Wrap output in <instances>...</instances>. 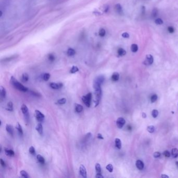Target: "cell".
<instances>
[{
  "label": "cell",
  "mask_w": 178,
  "mask_h": 178,
  "mask_svg": "<svg viewBox=\"0 0 178 178\" xmlns=\"http://www.w3.org/2000/svg\"><path fill=\"white\" fill-rule=\"evenodd\" d=\"M76 52L75 50H74L72 48H70L67 50V54L69 56H73L75 54Z\"/></svg>",
  "instance_id": "cell-22"
},
{
  "label": "cell",
  "mask_w": 178,
  "mask_h": 178,
  "mask_svg": "<svg viewBox=\"0 0 178 178\" xmlns=\"http://www.w3.org/2000/svg\"><path fill=\"white\" fill-rule=\"evenodd\" d=\"M0 163H1V166L3 167H5V166H6V164H5V161L3 160L2 159H0Z\"/></svg>",
  "instance_id": "cell-46"
},
{
  "label": "cell",
  "mask_w": 178,
  "mask_h": 178,
  "mask_svg": "<svg viewBox=\"0 0 178 178\" xmlns=\"http://www.w3.org/2000/svg\"><path fill=\"white\" fill-rule=\"evenodd\" d=\"M172 156L173 158L178 157V150L177 148H173L172 150Z\"/></svg>",
  "instance_id": "cell-25"
},
{
  "label": "cell",
  "mask_w": 178,
  "mask_h": 178,
  "mask_svg": "<svg viewBox=\"0 0 178 178\" xmlns=\"http://www.w3.org/2000/svg\"><path fill=\"white\" fill-rule=\"evenodd\" d=\"M97 138L99 140H103V136L102 134H100V133H99V134H98Z\"/></svg>",
  "instance_id": "cell-49"
},
{
  "label": "cell",
  "mask_w": 178,
  "mask_h": 178,
  "mask_svg": "<svg viewBox=\"0 0 178 178\" xmlns=\"http://www.w3.org/2000/svg\"><path fill=\"white\" fill-rule=\"evenodd\" d=\"M96 178H103V175L101 174V173H97V174L96 175Z\"/></svg>",
  "instance_id": "cell-48"
},
{
  "label": "cell",
  "mask_w": 178,
  "mask_h": 178,
  "mask_svg": "<svg viewBox=\"0 0 178 178\" xmlns=\"http://www.w3.org/2000/svg\"><path fill=\"white\" fill-rule=\"evenodd\" d=\"M119 78L120 75L117 72H114L111 76V79L114 82H117V81L118 80H119Z\"/></svg>",
  "instance_id": "cell-16"
},
{
  "label": "cell",
  "mask_w": 178,
  "mask_h": 178,
  "mask_svg": "<svg viewBox=\"0 0 178 178\" xmlns=\"http://www.w3.org/2000/svg\"><path fill=\"white\" fill-rule=\"evenodd\" d=\"M136 166L137 169L139 170H142L144 168V164L143 161L140 160H138L136 163Z\"/></svg>",
  "instance_id": "cell-14"
},
{
  "label": "cell",
  "mask_w": 178,
  "mask_h": 178,
  "mask_svg": "<svg viewBox=\"0 0 178 178\" xmlns=\"http://www.w3.org/2000/svg\"><path fill=\"white\" fill-rule=\"evenodd\" d=\"M164 156L166 157H169L170 156V154L168 150H166L164 152Z\"/></svg>",
  "instance_id": "cell-43"
},
{
  "label": "cell",
  "mask_w": 178,
  "mask_h": 178,
  "mask_svg": "<svg viewBox=\"0 0 178 178\" xmlns=\"http://www.w3.org/2000/svg\"><path fill=\"white\" fill-rule=\"evenodd\" d=\"M176 166H177V167L178 168V161H176Z\"/></svg>",
  "instance_id": "cell-53"
},
{
  "label": "cell",
  "mask_w": 178,
  "mask_h": 178,
  "mask_svg": "<svg viewBox=\"0 0 178 178\" xmlns=\"http://www.w3.org/2000/svg\"><path fill=\"white\" fill-rule=\"evenodd\" d=\"M155 23L157 25H161L163 23V20L161 18H157L155 20Z\"/></svg>",
  "instance_id": "cell-40"
},
{
  "label": "cell",
  "mask_w": 178,
  "mask_h": 178,
  "mask_svg": "<svg viewBox=\"0 0 178 178\" xmlns=\"http://www.w3.org/2000/svg\"><path fill=\"white\" fill-rule=\"evenodd\" d=\"M158 114H159L158 111L157 110H156V109L153 110L152 111V112H151V115H152V116L154 117V118H156V117H157L158 116Z\"/></svg>",
  "instance_id": "cell-33"
},
{
  "label": "cell",
  "mask_w": 178,
  "mask_h": 178,
  "mask_svg": "<svg viewBox=\"0 0 178 178\" xmlns=\"http://www.w3.org/2000/svg\"><path fill=\"white\" fill-rule=\"evenodd\" d=\"M35 117L37 120L39 122H41L43 121V120L44 119V115L41 113V112L39 111L38 110H35Z\"/></svg>",
  "instance_id": "cell-5"
},
{
  "label": "cell",
  "mask_w": 178,
  "mask_h": 178,
  "mask_svg": "<svg viewBox=\"0 0 178 178\" xmlns=\"http://www.w3.org/2000/svg\"><path fill=\"white\" fill-rule=\"evenodd\" d=\"M78 70H79V69H78V68L77 66H73L72 67L71 70H70V73H72V74H74V73H75L77 72H78Z\"/></svg>",
  "instance_id": "cell-31"
},
{
  "label": "cell",
  "mask_w": 178,
  "mask_h": 178,
  "mask_svg": "<svg viewBox=\"0 0 178 178\" xmlns=\"http://www.w3.org/2000/svg\"><path fill=\"white\" fill-rule=\"evenodd\" d=\"M37 160L39 163L41 164H43L45 163V160H44V158L40 155H37Z\"/></svg>",
  "instance_id": "cell-24"
},
{
  "label": "cell",
  "mask_w": 178,
  "mask_h": 178,
  "mask_svg": "<svg viewBox=\"0 0 178 178\" xmlns=\"http://www.w3.org/2000/svg\"><path fill=\"white\" fill-rule=\"evenodd\" d=\"M106 169L110 172H112L113 170V167L111 164H108L106 166Z\"/></svg>",
  "instance_id": "cell-34"
},
{
  "label": "cell",
  "mask_w": 178,
  "mask_h": 178,
  "mask_svg": "<svg viewBox=\"0 0 178 178\" xmlns=\"http://www.w3.org/2000/svg\"><path fill=\"white\" fill-rule=\"evenodd\" d=\"M138 46L136 44H132L131 46V51L133 52H136L138 50Z\"/></svg>",
  "instance_id": "cell-27"
},
{
  "label": "cell",
  "mask_w": 178,
  "mask_h": 178,
  "mask_svg": "<svg viewBox=\"0 0 178 178\" xmlns=\"http://www.w3.org/2000/svg\"><path fill=\"white\" fill-rule=\"evenodd\" d=\"M63 84L61 83H51L50 84V86L54 89H59L63 87Z\"/></svg>",
  "instance_id": "cell-9"
},
{
  "label": "cell",
  "mask_w": 178,
  "mask_h": 178,
  "mask_svg": "<svg viewBox=\"0 0 178 178\" xmlns=\"http://www.w3.org/2000/svg\"><path fill=\"white\" fill-rule=\"evenodd\" d=\"M7 110L9 111H13V103L12 101L8 102L7 104Z\"/></svg>",
  "instance_id": "cell-21"
},
{
  "label": "cell",
  "mask_w": 178,
  "mask_h": 178,
  "mask_svg": "<svg viewBox=\"0 0 178 178\" xmlns=\"http://www.w3.org/2000/svg\"><path fill=\"white\" fill-rule=\"evenodd\" d=\"M104 77L103 75H99L97 77L94 81L93 87L94 89L101 88V86L104 81Z\"/></svg>",
  "instance_id": "cell-2"
},
{
  "label": "cell",
  "mask_w": 178,
  "mask_h": 178,
  "mask_svg": "<svg viewBox=\"0 0 178 178\" xmlns=\"http://www.w3.org/2000/svg\"><path fill=\"white\" fill-rule=\"evenodd\" d=\"M161 156V154L158 152V151H156V152H155L154 154V157L155 158H159V157H160Z\"/></svg>",
  "instance_id": "cell-42"
},
{
  "label": "cell",
  "mask_w": 178,
  "mask_h": 178,
  "mask_svg": "<svg viewBox=\"0 0 178 178\" xmlns=\"http://www.w3.org/2000/svg\"><path fill=\"white\" fill-rule=\"evenodd\" d=\"M115 144H116V146L117 148L119 149V150L121 148L122 143L121 140H120L119 138H116V140H115Z\"/></svg>",
  "instance_id": "cell-19"
},
{
  "label": "cell",
  "mask_w": 178,
  "mask_h": 178,
  "mask_svg": "<svg viewBox=\"0 0 178 178\" xmlns=\"http://www.w3.org/2000/svg\"><path fill=\"white\" fill-rule=\"evenodd\" d=\"M10 82V83H11V84L14 86L16 89H17L18 90L23 91V92H26V91H27L28 90L27 87H26L25 86H24L22 84H21L20 83L18 82L14 76H11Z\"/></svg>",
  "instance_id": "cell-1"
},
{
  "label": "cell",
  "mask_w": 178,
  "mask_h": 178,
  "mask_svg": "<svg viewBox=\"0 0 178 178\" xmlns=\"http://www.w3.org/2000/svg\"><path fill=\"white\" fill-rule=\"evenodd\" d=\"M4 151L5 153V154L8 156L9 157H13L15 155L14 151L12 150H9V149L4 148Z\"/></svg>",
  "instance_id": "cell-13"
},
{
  "label": "cell",
  "mask_w": 178,
  "mask_h": 178,
  "mask_svg": "<svg viewBox=\"0 0 178 178\" xmlns=\"http://www.w3.org/2000/svg\"><path fill=\"white\" fill-rule=\"evenodd\" d=\"M157 98H158L157 96L156 95H154L151 96V101L152 102V103H155V102L157 100Z\"/></svg>",
  "instance_id": "cell-41"
},
{
  "label": "cell",
  "mask_w": 178,
  "mask_h": 178,
  "mask_svg": "<svg viewBox=\"0 0 178 178\" xmlns=\"http://www.w3.org/2000/svg\"><path fill=\"white\" fill-rule=\"evenodd\" d=\"M125 123V120L122 117H119L117 120V125L119 129H122Z\"/></svg>",
  "instance_id": "cell-7"
},
{
  "label": "cell",
  "mask_w": 178,
  "mask_h": 178,
  "mask_svg": "<svg viewBox=\"0 0 178 178\" xmlns=\"http://www.w3.org/2000/svg\"><path fill=\"white\" fill-rule=\"evenodd\" d=\"M16 129L17 130L19 135H21V136H22L23 135V130L22 129V126H21L20 124L18 122L17 123V125H16Z\"/></svg>",
  "instance_id": "cell-20"
},
{
  "label": "cell",
  "mask_w": 178,
  "mask_h": 178,
  "mask_svg": "<svg viewBox=\"0 0 178 178\" xmlns=\"http://www.w3.org/2000/svg\"><path fill=\"white\" fill-rule=\"evenodd\" d=\"M115 9H116V12L120 14H121L123 13L122 6L120 4H117L116 5V6H115Z\"/></svg>",
  "instance_id": "cell-18"
},
{
  "label": "cell",
  "mask_w": 178,
  "mask_h": 178,
  "mask_svg": "<svg viewBox=\"0 0 178 178\" xmlns=\"http://www.w3.org/2000/svg\"><path fill=\"white\" fill-rule=\"evenodd\" d=\"M92 98V94L89 93L87 94L86 96L82 97V101L85 105L87 107H89L91 104V100Z\"/></svg>",
  "instance_id": "cell-4"
},
{
  "label": "cell",
  "mask_w": 178,
  "mask_h": 178,
  "mask_svg": "<svg viewBox=\"0 0 178 178\" xmlns=\"http://www.w3.org/2000/svg\"><path fill=\"white\" fill-rule=\"evenodd\" d=\"M95 98L94 99V103H95V107H96L99 104V102L102 96V90L101 88L95 89Z\"/></svg>",
  "instance_id": "cell-3"
},
{
  "label": "cell",
  "mask_w": 178,
  "mask_h": 178,
  "mask_svg": "<svg viewBox=\"0 0 178 178\" xmlns=\"http://www.w3.org/2000/svg\"><path fill=\"white\" fill-rule=\"evenodd\" d=\"M50 77V74L48 73H44L43 75V79L45 81H48L49 80Z\"/></svg>",
  "instance_id": "cell-32"
},
{
  "label": "cell",
  "mask_w": 178,
  "mask_h": 178,
  "mask_svg": "<svg viewBox=\"0 0 178 178\" xmlns=\"http://www.w3.org/2000/svg\"><path fill=\"white\" fill-rule=\"evenodd\" d=\"M36 130L38 132V133L40 135H42L43 134V126L41 122H39V123L37 125L36 127Z\"/></svg>",
  "instance_id": "cell-11"
},
{
  "label": "cell",
  "mask_w": 178,
  "mask_h": 178,
  "mask_svg": "<svg viewBox=\"0 0 178 178\" xmlns=\"http://www.w3.org/2000/svg\"><path fill=\"white\" fill-rule=\"evenodd\" d=\"M147 130L148 131V132H150V133H152L155 131V127H154L153 125H150V126H149L147 127Z\"/></svg>",
  "instance_id": "cell-36"
},
{
  "label": "cell",
  "mask_w": 178,
  "mask_h": 178,
  "mask_svg": "<svg viewBox=\"0 0 178 178\" xmlns=\"http://www.w3.org/2000/svg\"><path fill=\"white\" fill-rule=\"evenodd\" d=\"M161 177H162V178H169V177H168V176H166V175H164V174H163V175H162V176H161Z\"/></svg>",
  "instance_id": "cell-52"
},
{
  "label": "cell",
  "mask_w": 178,
  "mask_h": 178,
  "mask_svg": "<svg viewBox=\"0 0 178 178\" xmlns=\"http://www.w3.org/2000/svg\"><path fill=\"white\" fill-rule=\"evenodd\" d=\"M106 34V30L103 28H101L99 31V35L101 37H103L105 36Z\"/></svg>",
  "instance_id": "cell-26"
},
{
  "label": "cell",
  "mask_w": 178,
  "mask_h": 178,
  "mask_svg": "<svg viewBox=\"0 0 178 178\" xmlns=\"http://www.w3.org/2000/svg\"><path fill=\"white\" fill-rule=\"evenodd\" d=\"M158 14V10L157 9H154L151 13V17L153 18L156 17Z\"/></svg>",
  "instance_id": "cell-37"
},
{
  "label": "cell",
  "mask_w": 178,
  "mask_h": 178,
  "mask_svg": "<svg viewBox=\"0 0 178 178\" xmlns=\"http://www.w3.org/2000/svg\"><path fill=\"white\" fill-rule=\"evenodd\" d=\"M66 99L65 98H63L57 100V103L59 104H63L66 103Z\"/></svg>",
  "instance_id": "cell-35"
},
{
  "label": "cell",
  "mask_w": 178,
  "mask_h": 178,
  "mask_svg": "<svg viewBox=\"0 0 178 178\" xmlns=\"http://www.w3.org/2000/svg\"><path fill=\"white\" fill-rule=\"evenodd\" d=\"M168 31L170 33H173L174 32V28L172 27H169L168 28Z\"/></svg>",
  "instance_id": "cell-47"
},
{
  "label": "cell",
  "mask_w": 178,
  "mask_h": 178,
  "mask_svg": "<svg viewBox=\"0 0 178 178\" xmlns=\"http://www.w3.org/2000/svg\"><path fill=\"white\" fill-rule=\"evenodd\" d=\"M122 36L123 37L125 38H128L130 37L129 34V33H123L122 34Z\"/></svg>",
  "instance_id": "cell-44"
},
{
  "label": "cell",
  "mask_w": 178,
  "mask_h": 178,
  "mask_svg": "<svg viewBox=\"0 0 178 178\" xmlns=\"http://www.w3.org/2000/svg\"><path fill=\"white\" fill-rule=\"evenodd\" d=\"M48 59L50 61L53 62L55 60V56H54V55L52 54H50L48 56Z\"/></svg>",
  "instance_id": "cell-39"
},
{
  "label": "cell",
  "mask_w": 178,
  "mask_h": 178,
  "mask_svg": "<svg viewBox=\"0 0 178 178\" xmlns=\"http://www.w3.org/2000/svg\"><path fill=\"white\" fill-rule=\"evenodd\" d=\"M30 93L32 94L33 95H34L36 97H40L41 95H40V94H39L38 93L35 92V91H30Z\"/></svg>",
  "instance_id": "cell-45"
},
{
  "label": "cell",
  "mask_w": 178,
  "mask_h": 178,
  "mask_svg": "<svg viewBox=\"0 0 178 178\" xmlns=\"http://www.w3.org/2000/svg\"><path fill=\"white\" fill-rule=\"evenodd\" d=\"M154 62V57L151 54H147L146 56V60L144 62V64L146 65H151Z\"/></svg>",
  "instance_id": "cell-8"
},
{
  "label": "cell",
  "mask_w": 178,
  "mask_h": 178,
  "mask_svg": "<svg viewBox=\"0 0 178 178\" xmlns=\"http://www.w3.org/2000/svg\"><path fill=\"white\" fill-rule=\"evenodd\" d=\"M29 153L31 154V155H35L36 154L35 149L33 147V146H31V147L29 148Z\"/></svg>",
  "instance_id": "cell-38"
},
{
  "label": "cell",
  "mask_w": 178,
  "mask_h": 178,
  "mask_svg": "<svg viewBox=\"0 0 178 178\" xmlns=\"http://www.w3.org/2000/svg\"><path fill=\"white\" fill-rule=\"evenodd\" d=\"M20 173L21 176H22L23 178H29V176L27 173V172L24 171V170H22L20 172Z\"/></svg>",
  "instance_id": "cell-29"
},
{
  "label": "cell",
  "mask_w": 178,
  "mask_h": 178,
  "mask_svg": "<svg viewBox=\"0 0 178 178\" xmlns=\"http://www.w3.org/2000/svg\"><path fill=\"white\" fill-rule=\"evenodd\" d=\"M22 79L23 82H27L29 80V76L27 73H23L22 75Z\"/></svg>",
  "instance_id": "cell-30"
},
{
  "label": "cell",
  "mask_w": 178,
  "mask_h": 178,
  "mask_svg": "<svg viewBox=\"0 0 178 178\" xmlns=\"http://www.w3.org/2000/svg\"><path fill=\"white\" fill-rule=\"evenodd\" d=\"M117 53L120 56H123L126 54V51L123 48H119L117 50Z\"/></svg>",
  "instance_id": "cell-23"
},
{
  "label": "cell",
  "mask_w": 178,
  "mask_h": 178,
  "mask_svg": "<svg viewBox=\"0 0 178 178\" xmlns=\"http://www.w3.org/2000/svg\"><path fill=\"white\" fill-rule=\"evenodd\" d=\"M0 95H1V97L2 98H5L6 95V90L2 86L0 87Z\"/></svg>",
  "instance_id": "cell-15"
},
{
  "label": "cell",
  "mask_w": 178,
  "mask_h": 178,
  "mask_svg": "<svg viewBox=\"0 0 178 178\" xmlns=\"http://www.w3.org/2000/svg\"><path fill=\"white\" fill-rule=\"evenodd\" d=\"M145 7L143 6L142 7V13L144 14H145Z\"/></svg>",
  "instance_id": "cell-50"
},
{
  "label": "cell",
  "mask_w": 178,
  "mask_h": 178,
  "mask_svg": "<svg viewBox=\"0 0 178 178\" xmlns=\"http://www.w3.org/2000/svg\"><path fill=\"white\" fill-rule=\"evenodd\" d=\"M6 130L10 136H13V135H14V130H13V127L11 125L6 124Z\"/></svg>",
  "instance_id": "cell-12"
},
{
  "label": "cell",
  "mask_w": 178,
  "mask_h": 178,
  "mask_svg": "<svg viewBox=\"0 0 178 178\" xmlns=\"http://www.w3.org/2000/svg\"><path fill=\"white\" fill-rule=\"evenodd\" d=\"M21 110L22 111V113H23V116H24L26 120L28 121L29 119V113H28V109L27 106L25 104H22V107H21Z\"/></svg>",
  "instance_id": "cell-6"
},
{
  "label": "cell",
  "mask_w": 178,
  "mask_h": 178,
  "mask_svg": "<svg viewBox=\"0 0 178 178\" xmlns=\"http://www.w3.org/2000/svg\"><path fill=\"white\" fill-rule=\"evenodd\" d=\"M142 117H143V118H146V114L145 113H144V112H143V113H142Z\"/></svg>",
  "instance_id": "cell-51"
},
{
  "label": "cell",
  "mask_w": 178,
  "mask_h": 178,
  "mask_svg": "<svg viewBox=\"0 0 178 178\" xmlns=\"http://www.w3.org/2000/svg\"><path fill=\"white\" fill-rule=\"evenodd\" d=\"M95 169L97 173H101V167L99 164H96L95 165Z\"/></svg>",
  "instance_id": "cell-28"
},
{
  "label": "cell",
  "mask_w": 178,
  "mask_h": 178,
  "mask_svg": "<svg viewBox=\"0 0 178 178\" xmlns=\"http://www.w3.org/2000/svg\"><path fill=\"white\" fill-rule=\"evenodd\" d=\"M75 111L77 113H80L83 110V107L79 104H75Z\"/></svg>",
  "instance_id": "cell-17"
},
{
  "label": "cell",
  "mask_w": 178,
  "mask_h": 178,
  "mask_svg": "<svg viewBox=\"0 0 178 178\" xmlns=\"http://www.w3.org/2000/svg\"><path fill=\"white\" fill-rule=\"evenodd\" d=\"M80 172L81 176H82L83 178H87V172H86V170L84 166L81 165L80 168Z\"/></svg>",
  "instance_id": "cell-10"
}]
</instances>
